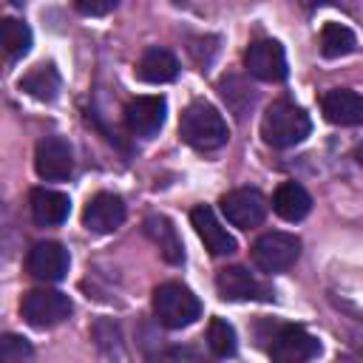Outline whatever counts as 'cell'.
<instances>
[{"label": "cell", "mask_w": 363, "mask_h": 363, "mask_svg": "<svg viewBox=\"0 0 363 363\" xmlns=\"http://www.w3.org/2000/svg\"><path fill=\"white\" fill-rule=\"evenodd\" d=\"M309 130H312L309 113L289 99L272 102L261 119V136L272 147H295L309 136Z\"/></svg>", "instance_id": "6da1fadb"}, {"label": "cell", "mask_w": 363, "mask_h": 363, "mask_svg": "<svg viewBox=\"0 0 363 363\" xmlns=\"http://www.w3.org/2000/svg\"><path fill=\"white\" fill-rule=\"evenodd\" d=\"M179 133L182 139L196 147V150H218L227 145L230 130L224 116L210 105V102H193L184 108L182 119H179Z\"/></svg>", "instance_id": "7a4b0ae2"}, {"label": "cell", "mask_w": 363, "mask_h": 363, "mask_svg": "<svg viewBox=\"0 0 363 363\" xmlns=\"http://www.w3.org/2000/svg\"><path fill=\"white\" fill-rule=\"evenodd\" d=\"M153 312L162 326L167 329H184L201 318V301L193 289L184 284H162L153 292Z\"/></svg>", "instance_id": "3957f363"}, {"label": "cell", "mask_w": 363, "mask_h": 363, "mask_svg": "<svg viewBox=\"0 0 363 363\" xmlns=\"http://www.w3.org/2000/svg\"><path fill=\"white\" fill-rule=\"evenodd\" d=\"M71 312H74L71 298L57 289H31L20 301V315L34 329H51V326L68 320Z\"/></svg>", "instance_id": "277c9868"}, {"label": "cell", "mask_w": 363, "mask_h": 363, "mask_svg": "<svg viewBox=\"0 0 363 363\" xmlns=\"http://www.w3.org/2000/svg\"><path fill=\"white\" fill-rule=\"evenodd\" d=\"M301 255V241L292 233H264L252 244V261L261 272H284L289 269Z\"/></svg>", "instance_id": "5b68a950"}, {"label": "cell", "mask_w": 363, "mask_h": 363, "mask_svg": "<svg viewBox=\"0 0 363 363\" xmlns=\"http://www.w3.org/2000/svg\"><path fill=\"white\" fill-rule=\"evenodd\" d=\"M269 357L278 363H303L320 354V340L303 326H278L269 335Z\"/></svg>", "instance_id": "8992f818"}, {"label": "cell", "mask_w": 363, "mask_h": 363, "mask_svg": "<svg viewBox=\"0 0 363 363\" xmlns=\"http://www.w3.org/2000/svg\"><path fill=\"white\" fill-rule=\"evenodd\" d=\"M221 213L224 218L238 230H252L267 216V199L255 187H238L221 196Z\"/></svg>", "instance_id": "52a82bcc"}, {"label": "cell", "mask_w": 363, "mask_h": 363, "mask_svg": "<svg viewBox=\"0 0 363 363\" xmlns=\"http://www.w3.org/2000/svg\"><path fill=\"white\" fill-rule=\"evenodd\" d=\"M34 170L43 182H65L74 170L71 145L62 136H45L34 150Z\"/></svg>", "instance_id": "ba28073f"}, {"label": "cell", "mask_w": 363, "mask_h": 363, "mask_svg": "<svg viewBox=\"0 0 363 363\" xmlns=\"http://www.w3.org/2000/svg\"><path fill=\"white\" fill-rule=\"evenodd\" d=\"M218 298L224 301H272V289L244 267H224L216 275Z\"/></svg>", "instance_id": "9c48e42d"}, {"label": "cell", "mask_w": 363, "mask_h": 363, "mask_svg": "<svg viewBox=\"0 0 363 363\" xmlns=\"http://www.w3.org/2000/svg\"><path fill=\"white\" fill-rule=\"evenodd\" d=\"M244 65L261 82L286 79V54L275 40H255L244 54Z\"/></svg>", "instance_id": "30bf717a"}, {"label": "cell", "mask_w": 363, "mask_h": 363, "mask_svg": "<svg viewBox=\"0 0 363 363\" xmlns=\"http://www.w3.org/2000/svg\"><path fill=\"white\" fill-rule=\"evenodd\" d=\"M68 264H71V255L57 241H37L26 255V269L37 281H51V284L62 281L68 272Z\"/></svg>", "instance_id": "8fae6325"}, {"label": "cell", "mask_w": 363, "mask_h": 363, "mask_svg": "<svg viewBox=\"0 0 363 363\" xmlns=\"http://www.w3.org/2000/svg\"><path fill=\"white\" fill-rule=\"evenodd\" d=\"M125 221V201L116 193H96L85 210H82V224L94 235H108Z\"/></svg>", "instance_id": "7c38bea8"}, {"label": "cell", "mask_w": 363, "mask_h": 363, "mask_svg": "<svg viewBox=\"0 0 363 363\" xmlns=\"http://www.w3.org/2000/svg\"><path fill=\"white\" fill-rule=\"evenodd\" d=\"M164 116H167L164 96H136L125 108V122H128L130 133H136L142 139L156 136L164 125Z\"/></svg>", "instance_id": "4fadbf2b"}, {"label": "cell", "mask_w": 363, "mask_h": 363, "mask_svg": "<svg viewBox=\"0 0 363 363\" xmlns=\"http://www.w3.org/2000/svg\"><path fill=\"white\" fill-rule=\"evenodd\" d=\"M320 111L332 125H363V96L349 88H332L320 99Z\"/></svg>", "instance_id": "5bb4252c"}, {"label": "cell", "mask_w": 363, "mask_h": 363, "mask_svg": "<svg viewBox=\"0 0 363 363\" xmlns=\"http://www.w3.org/2000/svg\"><path fill=\"white\" fill-rule=\"evenodd\" d=\"M190 221L213 255H233L235 252V238L221 227V221L216 218V213L210 207H196L190 213Z\"/></svg>", "instance_id": "9a60e30c"}, {"label": "cell", "mask_w": 363, "mask_h": 363, "mask_svg": "<svg viewBox=\"0 0 363 363\" xmlns=\"http://www.w3.org/2000/svg\"><path fill=\"white\" fill-rule=\"evenodd\" d=\"M68 213H71V199L65 193L48 187L31 190V218L40 227H57L68 218Z\"/></svg>", "instance_id": "2e32d148"}, {"label": "cell", "mask_w": 363, "mask_h": 363, "mask_svg": "<svg viewBox=\"0 0 363 363\" xmlns=\"http://www.w3.org/2000/svg\"><path fill=\"white\" fill-rule=\"evenodd\" d=\"M272 210L284 221H301L312 210V196L298 184V182H284L272 193Z\"/></svg>", "instance_id": "e0dca14e"}, {"label": "cell", "mask_w": 363, "mask_h": 363, "mask_svg": "<svg viewBox=\"0 0 363 363\" xmlns=\"http://www.w3.org/2000/svg\"><path fill=\"white\" fill-rule=\"evenodd\" d=\"M145 233L159 247V252H162V258L167 264H182L184 261V247H182V238H179V233H176V227H173L170 218H164V216H147L145 218Z\"/></svg>", "instance_id": "ac0fdd59"}, {"label": "cell", "mask_w": 363, "mask_h": 363, "mask_svg": "<svg viewBox=\"0 0 363 363\" xmlns=\"http://www.w3.org/2000/svg\"><path fill=\"white\" fill-rule=\"evenodd\" d=\"M176 74H179V60L167 48H147L136 65V77L150 85L170 82V79H176Z\"/></svg>", "instance_id": "d6986e66"}, {"label": "cell", "mask_w": 363, "mask_h": 363, "mask_svg": "<svg viewBox=\"0 0 363 363\" xmlns=\"http://www.w3.org/2000/svg\"><path fill=\"white\" fill-rule=\"evenodd\" d=\"M60 85H62V79L54 65H37L34 71H28L20 79V91H26L28 96H34L40 102H54L60 94Z\"/></svg>", "instance_id": "ffe728a7"}, {"label": "cell", "mask_w": 363, "mask_h": 363, "mask_svg": "<svg viewBox=\"0 0 363 363\" xmlns=\"http://www.w3.org/2000/svg\"><path fill=\"white\" fill-rule=\"evenodd\" d=\"M354 48H357V37L352 34L349 26H343V23H326L320 28V54L326 60L349 57Z\"/></svg>", "instance_id": "44dd1931"}, {"label": "cell", "mask_w": 363, "mask_h": 363, "mask_svg": "<svg viewBox=\"0 0 363 363\" xmlns=\"http://www.w3.org/2000/svg\"><path fill=\"white\" fill-rule=\"evenodd\" d=\"M0 43H3L6 57L17 60V57L28 54V48H31V28L14 17H6L0 23Z\"/></svg>", "instance_id": "7402d4cb"}, {"label": "cell", "mask_w": 363, "mask_h": 363, "mask_svg": "<svg viewBox=\"0 0 363 363\" xmlns=\"http://www.w3.org/2000/svg\"><path fill=\"white\" fill-rule=\"evenodd\" d=\"M207 346H210V352L216 357H233L235 349H238L235 329L224 318H213L210 326H207Z\"/></svg>", "instance_id": "603a6c76"}, {"label": "cell", "mask_w": 363, "mask_h": 363, "mask_svg": "<svg viewBox=\"0 0 363 363\" xmlns=\"http://www.w3.org/2000/svg\"><path fill=\"white\" fill-rule=\"evenodd\" d=\"M23 357H31V343L20 335H3L0 340V360L3 363H20Z\"/></svg>", "instance_id": "cb8c5ba5"}, {"label": "cell", "mask_w": 363, "mask_h": 363, "mask_svg": "<svg viewBox=\"0 0 363 363\" xmlns=\"http://www.w3.org/2000/svg\"><path fill=\"white\" fill-rule=\"evenodd\" d=\"M74 3L85 17H105L119 6V0H74Z\"/></svg>", "instance_id": "d4e9b609"}, {"label": "cell", "mask_w": 363, "mask_h": 363, "mask_svg": "<svg viewBox=\"0 0 363 363\" xmlns=\"http://www.w3.org/2000/svg\"><path fill=\"white\" fill-rule=\"evenodd\" d=\"M360 354H363V346H360Z\"/></svg>", "instance_id": "484cf974"}, {"label": "cell", "mask_w": 363, "mask_h": 363, "mask_svg": "<svg viewBox=\"0 0 363 363\" xmlns=\"http://www.w3.org/2000/svg\"><path fill=\"white\" fill-rule=\"evenodd\" d=\"M14 3H20V0H14Z\"/></svg>", "instance_id": "4316f807"}]
</instances>
